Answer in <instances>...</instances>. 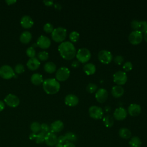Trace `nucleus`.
Masks as SVG:
<instances>
[{"mask_svg":"<svg viewBox=\"0 0 147 147\" xmlns=\"http://www.w3.org/2000/svg\"><path fill=\"white\" fill-rule=\"evenodd\" d=\"M61 56L65 60H71L76 56V48L71 41H63L58 47Z\"/></svg>","mask_w":147,"mask_h":147,"instance_id":"1","label":"nucleus"},{"mask_svg":"<svg viewBox=\"0 0 147 147\" xmlns=\"http://www.w3.org/2000/svg\"><path fill=\"white\" fill-rule=\"evenodd\" d=\"M43 89L48 94H55L59 92L60 85L59 82L54 78L45 79L42 83Z\"/></svg>","mask_w":147,"mask_h":147,"instance_id":"2","label":"nucleus"},{"mask_svg":"<svg viewBox=\"0 0 147 147\" xmlns=\"http://www.w3.org/2000/svg\"><path fill=\"white\" fill-rule=\"evenodd\" d=\"M52 38L56 42H62L66 38L67 30L63 27H57L52 32Z\"/></svg>","mask_w":147,"mask_h":147,"instance_id":"3","label":"nucleus"},{"mask_svg":"<svg viewBox=\"0 0 147 147\" xmlns=\"http://www.w3.org/2000/svg\"><path fill=\"white\" fill-rule=\"evenodd\" d=\"M91 56L90 51L86 48H82L79 49L76 54V57L78 61L85 63L90 59Z\"/></svg>","mask_w":147,"mask_h":147,"instance_id":"4","label":"nucleus"},{"mask_svg":"<svg viewBox=\"0 0 147 147\" xmlns=\"http://www.w3.org/2000/svg\"><path fill=\"white\" fill-rule=\"evenodd\" d=\"M127 80V76L125 72L118 71L113 75V81L118 86L125 84Z\"/></svg>","mask_w":147,"mask_h":147,"instance_id":"5","label":"nucleus"},{"mask_svg":"<svg viewBox=\"0 0 147 147\" xmlns=\"http://www.w3.org/2000/svg\"><path fill=\"white\" fill-rule=\"evenodd\" d=\"M70 71L65 67L59 68L56 73V79L57 81L64 82L66 80L69 76Z\"/></svg>","mask_w":147,"mask_h":147,"instance_id":"6","label":"nucleus"},{"mask_svg":"<svg viewBox=\"0 0 147 147\" xmlns=\"http://www.w3.org/2000/svg\"><path fill=\"white\" fill-rule=\"evenodd\" d=\"M99 60L103 64H109L113 60V55L111 53L106 49L101 50L98 54Z\"/></svg>","mask_w":147,"mask_h":147,"instance_id":"7","label":"nucleus"},{"mask_svg":"<svg viewBox=\"0 0 147 147\" xmlns=\"http://www.w3.org/2000/svg\"><path fill=\"white\" fill-rule=\"evenodd\" d=\"M143 39V34L139 31L133 30L131 32L128 37V40L130 43L133 45H137L141 42Z\"/></svg>","mask_w":147,"mask_h":147,"instance_id":"8","label":"nucleus"},{"mask_svg":"<svg viewBox=\"0 0 147 147\" xmlns=\"http://www.w3.org/2000/svg\"><path fill=\"white\" fill-rule=\"evenodd\" d=\"M14 76V72L13 68L8 65H4L0 68V76L5 79H11Z\"/></svg>","mask_w":147,"mask_h":147,"instance_id":"9","label":"nucleus"},{"mask_svg":"<svg viewBox=\"0 0 147 147\" xmlns=\"http://www.w3.org/2000/svg\"><path fill=\"white\" fill-rule=\"evenodd\" d=\"M88 113L90 117L95 119H101L103 115V111L102 109L96 106H91L90 107Z\"/></svg>","mask_w":147,"mask_h":147,"instance_id":"10","label":"nucleus"},{"mask_svg":"<svg viewBox=\"0 0 147 147\" xmlns=\"http://www.w3.org/2000/svg\"><path fill=\"white\" fill-rule=\"evenodd\" d=\"M6 104L11 107H16L20 103L19 98L14 94H8L4 99Z\"/></svg>","mask_w":147,"mask_h":147,"instance_id":"11","label":"nucleus"},{"mask_svg":"<svg viewBox=\"0 0 147 147\" xmlns=\"http://www.w3.org/2000/svg\"><path fill=\"white\" fill-rule=\"evenodd\" d=\"M95 97L98 102L101 103H104L108 98V92L103 88H99L96 91Z\"/></svg>","mask_w":147,"mask_h":147,"instance_id":"12","label":"nucleus"},{"mask_svg":"<svg viewBox=\"0 0 147 147\" xmlns=\"http://www.w3.org/2000/svg\"><path fill=\"white\" fill-rule=\"evenodd\" d=\"M127 114V113L126 110L122 107H120L117 108L114 110L113 113V117L116 120L122 121L126 118Z\"/></svg>","mask_w":147,"mask_h":147,"instance_id":"13","label":"nucleus"},{"mask_svg":"<svg viewBox=\"0 0 147 147\" xmlns=\"http://www.w3.org/2000/svg\"><path fill=\"white\" fill-rule=\"evenodd\" d=\"M51 40L47 36L41 35L40 36L37 41V45L42 49L48 48L51 45Z\"/></svg>","mask_w":147,"mask_h":147,"instance_id":"14","label":"nucleus"},{"mask_svg":"<svg viewBox=\"0 0 147 147\" xmlns=\"http://www.w3.org/2000/svg\"><path fill=\"white\" fill-rule=\"evenodd\" d=\"M44 142L48 146H55V145L57 143V137L54 133L50 131L46 134Z\"/></svg>","mask_w":147,"mask_h":147,"instance_id":"15","label":"nucleus"},{"mask_svg":"<svg viewBox=\"0 0 147 147\" xmlns=\"http://www.w3.org/2000/svg\"><path fill=\"white\" fill-rule=\"evenodd\" d=\"M64 102L66 105L71 107H74L78 104L79 98L76 95L74 94H68L65 97Z\"/></svg>","mask_w":147,"mask_h":147,"instance_id":"16","label":"nucleus"},{"mask_svg":"<svg viewBox=\"0 0 147 147\" xmlns=\"http://www.w3.org/2000/svg\"><path fill=\"white\" fill-rule=\"evenodd\" d=\"M128 113L130 115L135 117L138 115L141 111V107L140 105L137 103H132L130 105L127 109Z\"/></svg>","mask_w":147,"mask_h":147,"instance_id":"17","label":"nucleus"},{"mask_svg":"<svg viewBox=\"0 0 147 147\" xmlns=\"http://www.w3.org/2000/svg\"><path fill=\"white\" fill-rule=\"evenodd\" d=\"M64 128V123L60 120H57L51 123L50 129L52 133H58L61 131Z\"/></svg>","mask_w":147,"mask_h":147,"instance_id":"18","label":"nucleus"},{"mask_svg":"<svg viewBox=\"0 0 147 147\" xmlns=\"http://www.w3.org/2000/svg\"><path fill=\"white\" fill-rule=\"evenodd\" d=\"M46 134L44 132L40 131L37 134L32 133L29 136V138L30 140H34L36 142L37 144H41L45 141V137Z\"/></svg>","mask_w":147,"mask_h":147,"instance_id":"19","label":"nucleus"},{"mask_svg":"<svg viewBox=\"0 0 147 147\" xmlns=\"http://www.w3.org/2000/svg\"><path fill=\"white\" fill-rule=\"evenodd\" d=\"M20 22L21 26L26 29L31 28L33 25V21L32 18L27 15H25L21 18Z\"/></svg>","mask_w":147,"mask_h":147,"instance_id":"20","label":"nucleus"},{"mask_svg":"<svg viewBox=\"0 0 147 147\" xmlns=\"http://www.w3.org/2000/svg\"><path fill=\"white\" fill-rule=\"evenodd\" d=\"M26 65L28 68L32 71H34L38 68L40 65V61L36 57L30 58L27 62Z\"/></svg>","mask_w":147,"mask_h":147,"instance_id":"21","label":"nucleus"},{"mask_svg":"<svg viewBox=\"0 0 147 147\" xmlns=\"http://www.w3.org/2000/svg\"><path fill=\"white\" fill-rule=\"evenodd\" d=\"M124 94V89L122 86L116 85L112 87L111 89V94L112 95L116 98H120Z\"/></svg>","mask_w":147,"mask_h":147,"instance_id":"22","label":"nucleus"},{"mask_svg":"<svg viewBox=\"0 0 147 147\" xmlns=\"http://www.w3.org/2000/svg\"><path fill=\"white\" fill-rule=\"evenodd\" d=\"M83 69L85 74H87V75H93L96 71L95 65L91 63H89L84 64L83 65Z\"/></svg>","mask_w":147,"mask_h":147,"instance_id":"23","label":"nucleus"},{"mask_svg":"<svg viewBox=\"0 0 147 147\" xmlns=\"http://www.w3.org/2000/svg\"><path fill=\"white\" fill-rule=\"evenodd\" d=\"M32 34L28 31H25L22 32L20 37V41L24 44L29 43L32 39Z\"/></svg>","mask_w":147,"mask_h":147,"instance_id":"24","label":"nucleus"},{"mask_svg":"<svg viewBox=\"0 0 147 147\" xmlns=\"http://www.w3.org/2000/svg\"><path fill=\"white\" fill-rule=\"evenodd\" d=\"M118 134L120 137L123 139H129L131 136V131L126 127H122L119 130Z\"/></svg>","mask_w":147,"mask_h":147,"instance_id":"25","label":"nucleus"},{"mask_svg":"<svg viewBox=\"0 0 147 147\" xmlns=\"http://www.w3.org/2000/svg\"><path fill=\"white\" fill-rule=\"evenodd\" d=\"M30 79L32 83L35 85H40L43 83L42 76L38 73L33 74L32 75Z\"/></svg>","mask_w":147,"mask_h":147,"instance_id":"26","label":"nucleus"},{"mask_svg":"<svg viewBox=\"0 0 147 147\" xmlns=\"http://www.w3.org/2000/svg\"><path fill=\"white\" fill-rule=\"evenodd\" d=\"M44 68L45 71L47 73L52 74L55 72V71L56 70V65L52 61H49L44 64Z\"/></svg>","mask_w":147,"mask_h":147,"instance_id":"27","label":"nucleus"},{"mask_svg":"<svg viewBox=\"0 0 147 147\" xmlns=\"http://www.w3.org/2000/svg\"><path fill=\"white\" fill-rule=\"evenodd\" d=\"M142 144L140 138L137 136H134L131 138L129 142L130 147H141Z\"/></svg>","mask_w":147,"mask_h":147,"instance_id":"28","label":"nucleus"},{"mask_svg":"<svg viewBox=\"0 0 147 147\" xmlns=\"http://www.w3.org/2000/svg\"><path fill=\"white\" fill-rule=\"evenodd\" d=\"M103 122L106 127H111L114 125V118L111 115H107L103 117Z\"/></svg>","mask_w":147,"mask_h":147,"instance_id":"29","label":"nucleus"},{"mask_svg":"<svg viewBox=\"0 0 147 147\" xmlns=\"http://www.w3.org/2000/svg\"><path fill=\"white\" fill-rule=\"evenodd\" d=\"M30 128L32 133L37 134L41 131V125L38 122H33L30 124Z\"/></svg>","mask_w":147,"mask_h":147,"instance_id":"30","label":"nucleus"},{"mask_svg":"<svg viewBox=\"0 0 147 147\" xmlns=\"http://www.w3.org/2000/svg\"><path fill=\"white\" fill-rule=\"evenodd\" d=\"M64 136L66 138L67 142H75L78 139L77 136L75 133H74L72 132H70V131L66 133L65 134Z\"/></svg>","mask_w":147,"mask_h":147,"instance_id":"31","label":"nucleus"},{"mask_svg":"<svg viewBox=\"0 0 147 147\" xmlns=\"http://www.w3.org/2000/svg\"><path fill=\"white\" fill-rule=\"evenodd\" d=\"M141 33H145L147 32V21H139L138 30Z\"/></svg>","mask_w":147,"mask_h":147,"instance_id":"32","label":"nucleus"},{"mask_svg":"<svg viewBox=\"0 0 147 147\" xmlns=\"http://www.w3.org/2000/svg\"><path fill=\"white\" fill-rule=\"evenodd\" d=\"M79 36H80V34H79V33L78 32H76V31H72V32H71L69 33V40H71V42H76L79 40Z\"/></svg>","mask_w":147,"mask_h":147,"instance_id":"33","label":"nucleus"},{"mask_svg":"<svg viewBox=\"0 0 147 147\" xmlns=\"http://www.w3.org/2000/svg\"><path fill=\"white\" fill-rule=\"evenodd\" d=\"M97 88L98 86L95 84L92 83H88L86 87V90L89 93H94L96 91Z\"/></svg>","mask_w":147,"mask_h":147,"instance_id":"34","label":"nucleus"},{"mask_svg":"<svg viewBox=\"0 0 147 147\" xmlns=\"http://www.w3.org/2000/svg\"><path fill=\"white\" fill-rule=\"evenodd\" d=\"M37 57L39 60L41 61H45L48 59L49 55L46 51H41L37 54Z\"/></svg>","mask_w":147,"mask_h":147,"instance_id":"35","label":"nucleus"},{"mask_svg":"<svg viewBox=\"0 0 147 147\" xmlns=\"http://www.w3.org/2000/svg\"><path fill=\"white\" fill-rule=\"evenodd\" d=\"M26 53L27 56L30 58L34 57V56H36V51L34 49V48L32 47H30L27 48L26 51Z\"/></svg>","mask_w":147,"mask_h":147,"instance_id":"36","label":"nucleus"},{"mask_svg":"<svg viewBox=\"0 0 147 147\" xmlns=\"http://www.w3.org/2000/svg\"><path fill=\"white\" fill-rule=\"evenodd\" d=\"M43 29H44V30L47 32V33H51L53 32V30H54V28H53V26L49 22H48V23H46L44 25V27H43Z\"/></svg>","mask_w":147,"mask_h":147,"instance_id":"37","label":"nucleus"},{"mask_svg":"<svg viewBox=\"0 0 147 147\" xmlns=\"http://www.w3.org/2000/svg\"><path fill=\"white\" fill-rule=\"evenodd\" d=\"M14 71L15 72L18 74H22V72H24L25 69H24V67L22 64H17L14 68Z\"/></svg>","mask_w":147,"mask_h":147,"instance_id":"38","label":"nucleus"},{"mask_svg":"<svg viewBox=\"0 0 147 147\" xmlns=\"http://www.w3.org/2000/svg\"><path fill=\"white\" fill-rule=\"evenodd\" d=\"M123 70L126 72L130 71L133 68V64L130 61H126L125 62L122 67Z\"/></svg>","mask_w":147,"mask_h":147,"instance_id":"39","label":"nucleus"},{"mask_svg":"<svg viewBox=\"0 0 147 147\" xmlns=\"http://www.w3.org/2000/svg\"><path fill=\"white\" fill-rule=\"evenodd\" d=\"M41 131L44 132L45 134L50 132L51 131L50 126H49V125L47 123H42L41 125Z\"/></svg>","mask_w":147,"mask_h":147,"instance_id":"40","label":"nucleus"},{"mask_svg":"<svg viewBox=\"0 0 147 147\" xmlns=\"http://www.w3.org/2000/svg\"><path fill=\"white\" fill-rule=\"evenodd\" d=\"M124 61V58L121 55H117L114 58V61L118 65H121Z\"/></svg>","mask_w":147,"mask_h":147,"instance_id":"41","label":"nucleus"},{"mask_svg":"<svg viewBox=\"0 0 147 147\" xmlns=\"http://www.w3.org/2000/svg\"><path fill=\"white\" fill-rule=\"evenodd\" d=\"M138 24H139V21L137 20H133L131 23H130V25L131 28L134 30H138Z\"/></svg>","mask_w":147,"mask_h":147,"instance_id":"42","label":"nucleus"},{"mask_svg":"<svg viewBox=\"0 0 147 147\" xmlns=\"http://www.w3.org/2000/svg\"><path fill=\"white\" fill-rule=\"evenodd\" d=\"M65 142H67V140H66V138H65L64 135L60 136L57 138V143L63 144Z\"/></svg>","mask_w":147,"mask_h":147,"instance_id":"43","label":"nucleus"},{"mask_svg":"<svg viewBox=\"0 0 147 147\" xmlns=\"http://www.w3.org/2000/svg\"><path fill=\"white\" fill-rule=\"evenodd\" d=\"M63 147H76L74 143L71 142H67L63 145Z\"/></svg>","mask_w":147,"mask_h":147,"instance_id":"44","label":"nucleus"},{"mask_svg":"<svg viewBox=\"0 0 147 147\" xmlns=\"http://www.w3.org/2000/svg\"><path fill=\"white\" fill-rule=\"evenodd\" d=\"M71 65H72V67H74V68H77V67H79V61H77V60H75V61H74L72 63Z\"/></svg>","mask_w":147,"mask_h":147,"instance_id":"45","label":"nucleus"},{"mask_svg":"<svg viewBox=\"0 0 147 147\" xmlns=\"http://www.w3.org/2000/svg\"><path fill=\"white\" fill-rule=\"evenodd\" d=\"M44 3L47 6H52L53 5V1H44Z\"/></svg>","mask_w":147,"mask_h":147,"instance_id":"46","label":"nucleus"},{"mask_svg":"<svg viewBox=\"0 0 147 147\" xmlns=\"http://www.w3.org/2000/svg\"><path fill=\"white\" fill-rule=\"evenodd\" d=\"M5 108V103L3 101L0 100V111H2Z\"/></svg>","mask_w":147,"mask_h":147,"instance_id":"47","label":"nucleus"},{"mask_svg":"<svg viewBox=\"0 0 147 147\" xmlns=\"http://www.w3.org/2000/svg\"><path fill=\"white\" fill-rule=\"evenodd\" d=\"M6 2L7 3V4L8 5H11V4H13V3H14L16 2V1H13V0H7V1H6Z\"/></svg>","mask_w":147,"mask_h":147,"instance_id":"48","label":"nucleus"},{"mask_svg":"<svg viewBox=\"0 0 147 147\" xmlns=\"http://www.w3.org/2000/svg\"><path fill=\"white\" fill-rule=\"evenodd\" d=\"M54 6H55V7L56 8V9H61V5L59 4V3H55V5H54Z\"/></svg>","mask_w":147,"mask_h":147,"instance_id":"49","label":"nucleus"},{"mask_svg":"<svg viewBox=\"0 0 147 147\" xmlns=\"http://www.w3.org/2000/svg\"><path fill=\"white\" fill-rule=\"evenodd\" d=\"M143 38H144L145 41L147 42V32H146L145 33H144V35H143Z\"/></svg>","mask_w":147,"mask_h":147,"instance_id":"50","label":"nucleus"},{"mask_svg":"<svg viewBox=\"0 0 147 147\" xmlns=\"http://www.w3.org/2000/svg\"><path fill=\"white\" fill-rule=\"evenodd\" d=\"M55 147H63V144H59V143H57V144L55 145Z\"/></svg>","mask_w":147,"mask_h":147,"instance_id":"51","label":"nucleus"}]
</instances>
